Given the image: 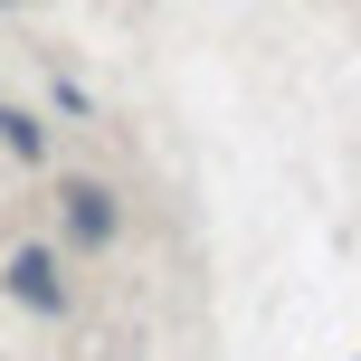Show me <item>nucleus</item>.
<instances>
[{
    "label": "nucleus",
    "mask_w": 361,
    "mask_h": 361,
    "mask_svg": "<svg viewBox=\"0 0 361 361\" xmlns=\"http://www.w3.org/2000/svg\"><path fill=\"white\" fill-rule=\"evenodd\" d=\"M10 295L38 305V314H57V295H67V286H57V257H48V247H19V257H10Z\"/></svg>",
    "instance_id": "f257e3e1"
},
{
    "label": "nucleus",
    "mask_w": 361,
    "mask_h": 361,
    "mask_svg": "<svg viewBox=\"0 0 361 361\" xmlns=\"http://www.w3.org/2000/svg\"><path fill=\"white\" fill-rule=\"evenodd\" d=\"M67 228L86 238V247H105V238H114V190H95V180H67Z\"/></svg>",
    "instance_id": "f03ea898"
},
{
    "label": "nucleus",
    "mask_w": 361,
    "mask_h": 361,
    "mask_svg": "<svg viewBox=\"0 0 361 361\" xmlns=\"http://www.w3.org/2000/svg\"><path fill=\"white\" fill-rule=\"evenodd\" d=\"M0 143H10L19 162H38V152H48V133H38V114H19V105H0Z\"/></svg>",
    "instance_id": "7ed1b4c3"
}]
</instances>
